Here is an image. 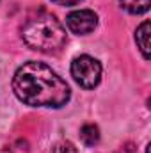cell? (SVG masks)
Wrapping results in <instances>:
<instances>
[{
  "instance_id": "6da1fadb",
  "label": "cell",
  "mask_w": 151,
  "mask_h": 153,
  "mask_svg": "<svg viewBox=\"0 0 151 153\" xmlns=\"http://www.w3.org/2000/svg\"><path fill=\"white\" fill-rule=\"evenodd\" d=\"M13 91L16 98L30 107L59 109L70 102L71 91L52 68L43 62L29 61L16 70L13 76Z\"/></svg>"
},
{
  "instance_id": "7a4b0ae2",
  "label": "cell",
  "mask_w": 151,
  "mask_h": 153,
  "mask_svg": "<svg viewBox=\"0 0 151 153\" xmlns=\"http://www.w3.org/2000/svg\"><path fill=\"white\" fill-rule=\"evenodd\" d=\"M21 38L30 48L38 52L55 53L66 45V30L53 14L39 11L29 16L23 23Z\"/></svg>"
},
{
  "instance_id": "3957f363",
  "label": "cell",
  "mask_w": 151,
  "mask_h": 153,
  "mask_svg": "<svg viewBox=\"0 0 151 153\" xmlns=\"http://www.w3.org/2000/svg\"><path fill=\"white\" fill-rule=\"evenodd\" d=\"M71 76L84 89H94L101 80V64L91 55H80L71 62Z\"/></svg>"
},
{
  "instance_id": "277c9868",
  "label": "cell",
  "mask_w": 151,
  "mask_h": 153,
  "mask_svg": "<svg viewBox=\"0 0 151 153\" xmlns=\"http://www.w3.org/2000/svg\"><path fill=\"white\" fill-rule=\"evenodd\" d=\"M66 25L73 34L85 36V34H89L96 29L98 16L91 9H78V11H73L66 16Z\"/></svg>"
},
{
  "instance_id": "5b68a950",
  "label": "cell",
  "mask_w": 151,
  "mask_h": 153,
  "mask_svg": "<svg viewBox=\"0 0 151 153\" xmlns=\"http://www.w3.org/2000/svg\"><path fill=\"white\" fill-rule=\"evenodd\" d=\"M135 41H137V46L139 50L142 52L144 59L148 61L150 59V22H142L137 30H135Z\"/></svg>"
},
{
  "instance_id": "8992f818",
  "label": "cell",
  "mask_w": 151,
  "mask_h": 153,
  "mask_svg": "<svg viewBox=\"0 0 151 153\" xmlns=\"http://www.w3.org/2000/svg\"><path fill=\"white\" fill-rule=\"evenodd\" d=\"M80 139L85 146H94L100 141V128L93 123H87L80 128Z\"/></svg>"
},
{
  "instance_id": "52a82bcc",
  "label": "cell",
  "mask_w": 151,
  "mask_h": 153,
  "mask_svg": "<svg viewBox=\"0 0 151 153\" xmlns=\"http://www.w3.org/2000/svg\"><path fill=\"white\" fill-rule=\"evenodd\" d=\"M119 4L130 14H144L150 9L151 0H119Z\"/></svg>"
},
{
  "instance_id": "ba28073f",
  "label": "cell",
  "mask_w": 151,
  "mask_h": 153,
  "mask_svg": "<svg viewBox=\"0 0 151 153\" xmlns=\"http://www.w3.org/2000/svg\"><path fill=\"white\" fill-rule=\"evenodd\" d=\"M53 153H76V150L71 143H59V144H55Z\"/></svg>"
},
{
  "instance_id": "9c48e42d",
  "label": "cell",
  "mask_w": 151,
  "mask_h": 153,
  "mask_svg": "<svg viewBox=\"0 0 151 153\" xmlns=\"http://www.w3.org/2000/svg\"><path fill=\"white\" fill-rule=\"evenodd\" d=\"M4 153H29V150H27V143H23V141H18L16 144L9 146V148H7Z\"/></svg>"
},
{
  "instance_id": "30bf717a",
  "label": "cell",
  "mask_w": 151,
  "mask_h": 153,
  "mask_svg": "<svg viewBox=\"0 0 151 153\" xmlns=\"http://www.w3.org/2000/svg\"><path fill=\"white\" fill-rule=\"evenodd\" d=\"M55 4H59V5H76V4H80L82 0H53Z\"/></svg>"
}]
</instances>
